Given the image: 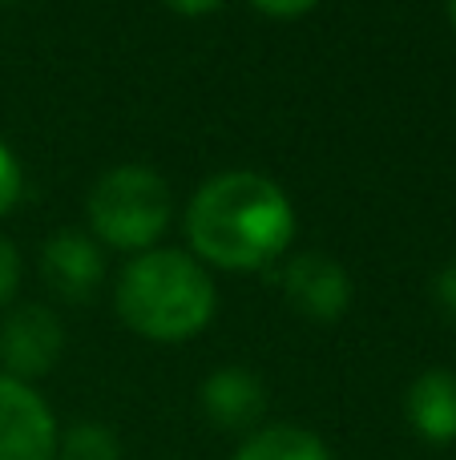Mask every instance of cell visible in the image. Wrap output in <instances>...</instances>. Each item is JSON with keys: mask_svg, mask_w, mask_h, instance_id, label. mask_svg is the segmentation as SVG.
<instances>
[{"mask_svg": "<svg viewBox=\"0 0 456 460\" xmlns=\"http://www.w3.org/2000/svg\"><path fill=\"white\" fill-rule=\"evenodd\" d=\"M16 283H21V259H16L13 243H8V238H0V307L13 299Z\"/></svg>", "mask_w": 456, "mask_h": 460, "instance_id": "13", "label": "cell"}, {"mask_svg": "<svg viewBox=\"0 0 456 460\" xmlns=\"http://www.w3.org/2000/svg\"><path fill=\"white\" fill-rule=\"evenodd\" d=\"M0 460H57L48 404L21 380L0 376Z\"/></svg>", "mask_w": 456, "mask_h": 460, "instance_id": "4", "label": "cell"}, {"mask_svg": "<svg viewBox=\"0 0 456 460\" xmlns=\"http://www.w3.org/2000/svg\"><path fill=\"white\" fill-rule=\"evenodd\" d=\"M283 295L311 323H336L352 303V283L339 262L323 259V254H299L283 270Z\"/></svg>", "mask_w": 456, "mask_h": 460, "instance_id": "6", "label": "cell"}, {"mask_svg": "<svg viewBox=\"0 0 456 460\" xmlns=\"http://www.w3.org/2000/svg\"><path fill=\"white\" fill-rule=\"evenodd\" d=\"M404 412H408L417 437L433 440V445L456 440V372L433 367V372L417 376L404 396Z\"/></svg>", "mask_w": 456, "mask_h": 460, "instance_id": "9", "label": "cell"}, {"mask_svg": "<svg viewBox=\"0 0 456 460\" xmlns=\"http://www.w3.org/2000/svg\"><path fill=\"white\" fill-rule=\"evenodd\" d=\"M85 210L101 243L121 251H145L170 223V190L153 170L118 166L93 186Z\"/></svg>", "mask_w": 456, "mask_h": 460, "instance_id": "3", "label": "cell"}, {"mask_svg": "<svg viewBox=\"0 0 456 460\" xmlns=\"http://www.w3.org/2000/svg\"><path fill=\"white\" fill-rule=\"evenodd\" d=\"M449 21H452V29H456V0H449Z\"/></svg>", "mask_w": 456, "mask_h": 460, "instance_id": "17", "label": "cell"}, {"mask_svg": "<svg viewBox=\"0 0 456 460\" xmlns=\"http://www.w3.org/2000/svg\"><path fill=\"white\" fill-rule=\"evenodd\" d=\"M40 270H45L48 287L65 299H85L97 287L105 270V259L97 251L93 238L77 234V230H61L45 243V254H40Z\"/></svg>", "mask_w": 456, "mask_h": 460, "instance_id": "8", "label": "cell"}, {"mask_svg": "<svg viewBox=\"0 0 456 460\" xmlns=\"http://www.w3.org/2000/svg\"><path fill=\"white\" fill-rule=\"evenodd\" d=\"M433 295H436V307H441L444 315H449L452 323H456V262H452V267H444L441 275H436Z\"/></svg>", "mask_w": 456, "mask_h": 460, "instance_id": "14", "label": "cell"}, {"mask_svg": "<svg viewBox=\"0 0 456 460\" xmlns=\"http://www.w3.org/2000/svg\"><path fill=\"white\" fill-rule=\"evenodd\" d=\"M16 199H21V166H16V158L0 146V215H8V210L16 207Z\"/></svg>", "mask_w": 456, "mask_h": 460, "instance_id": "12", "label": "cell"}, {"mask_svg": "<svg viewBox=\"0 0 456 460\" xmlns=\"http://www.w3.org/2000/svg\"><path fill=\"white\" fill-rule=\"evenodd\" d=\"M250 4L267 16H299V13H307V8H315L320 0H250Z\"/></svg>", "mask_w": 456, "mask_h": 460, "instance_id": "15", "label": "cell"}, {"mask_svg": "<svg viewBox=\"0 0 456 460\" xmlns=\"http://www.w3.org/2000/svg\"><path fill=\"white\" fill-rule=\"evenodd\" d=\"M166 4H174L178 13H210V8H218L223 0H166Z\"/></svg>", "mask_w": 456, "mask_h": 460, "instance_id": "16", "label": "cell"}, {"mask_svg": "<svg viewBox=\"0 0 456 460\" xmlns=\"http://www.w3.org/2000/svg\"><path fill=\"white\" fill-rule=\"evenodd\" d=\"M267 408V388L247 367H218L202 384V412L223 432H247Z\"/></svg>", "mask_w": 456, "mask_h": 460, "instance_id": "7", "label": "cell"}, {"mask_svg": "<svg viewBox=\"0 0 456 460\" xmlns=\"http://www.w3.org/2000/svg\"><path fill=\"white\" fill-rule=\"evenodd\" d=\"M57 460H121V445L105 424H77L57 440Z\"/></svg>", "mask_w": 456, "mask_h": 460, "instance_id": "11", "label": "cell"}, {"mask_svg": "<svg viewBox=\"0 0 456 460\" xmlns=\"http://www.w3.org/2000/svg\"><path fill=\"white\" fill-rule=\"evenodd\" d=\"M234 460H331L328 445L307 429H291V424H275L263 429L234 453Z\"/></svg>", "mask_w": 456, "mask_h": 460, "instance_id": "10", "label": "cell"}, {"mask_svg": "<svg viewBox=\"0 0 456 460\" xmlns=\"http://www.w3.org/2000/svg\"><path fill=\"white\" fill-rule=\"evenodd\" d=\"M65 332L48 307H21L4 319L0 327V364L8 380H32V376L53 372L61 359Z\"/></svg>", "mask_w": 456, "mask_h": 460, "instance_id": "5", "label": "cell"}, {"mask_svg": "<svg viewBox=\"0 0 456 460\" xmlns=\"http://www.w3.org/2000/svg\"><path fill=\"white\" fill-rule=\"evenodd\" d=\"M186 234L202 259L234 270H255L287 251L295 234V210L271 178L234 170L210 178L194 194Z\"/></svg>", "mask_w": 456, "mask_h": 460, "instance_id": "1", "label": "cell"}, {"mask_svg": "<svg viewBox=\"0 0 456 460\" xmlns=\"http://www.w3.org/2000/svg\"><path fill=\"white\" fill-rule=\"evenodd\" d=\"M118 315L145 340H190L215 315V287L190 254L145 251L121 270Z\"/></svg>", "mask_w": 456, "mask_h": 460, "instance_id": "2", "label": "cell"}]
</instances>
